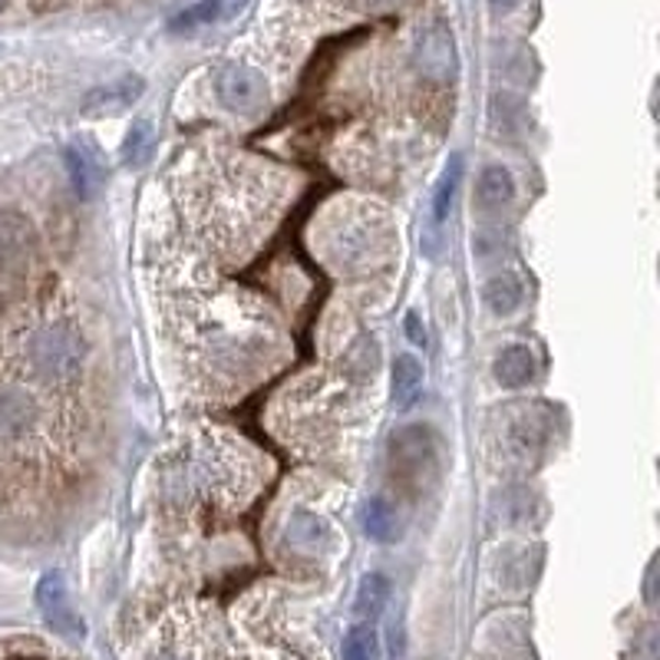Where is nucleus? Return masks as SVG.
<instances>
[{
  "label": "nucleus",
  "mask_w": 660,
  "mask_h": 660,
  "mask_svg": "<svg viewBox=\"0 0 660 660\" xmlns=\"http://www.w3.org/2000/svg\"><path fill=\"white\" fill-rule=\"evenodd\" d=\"M87 357L83 338L70 323H47L31 341V364L44 380H70Z\"/></svg>",
  "instance_id": "nucleus-1"
},
{
  "label": "nucleus",
  "mask_w": 660,
  "mask_h": 660,
  "mask_svg": "<svg viewBox=\"0 0 660 660\" xmlns=\"http://www.w3.org/2000/svg\"><path fill=\"white\" fill-rule=\"evenodd\" d=\"M37 607L47 621V627L67 640H83L87 627L83 617L73 611L70 604V591H67V578L64 571H47L37 584Z\"/></svg>",
  "instance_id": "nucleus-2"
},
{
  "label": "nucleus",
  "mask_w": 660,
  "mask_h": 660,
  "mask_svg": "<svg viewBox=\"0 0 660 660\" xmlns=\"http://www.w3.org/2000/svg\"><path fill=\"white\" fill-rule=\"evenodd\" d=\"M215 93H218V100H221L225 110L241 113V116L261 113L268 106V83H264V77L258 70L244 67V64L225 67L218 73Z\"/></svg>",
  "instance_id": "nucleus-3"
},
{
  "label": "nucleus",
  "mask_w": 660,
  "mask_h": 660,
  "mask_svg": "<svg viewBox=\"0 0 660 660\" xmlns=\"http://www.w3.org/2000/svg\"><path fill=\"white\" fill-rule=\"evenodd\" d=\"M64 162H67V175H70V185L77 192V198L90 202L103 192V182H106V159L103 152L96 149V143H90L87 136L73 139L67 149H64Z\"/></svg>",
  "instance_id": "nucleus-4"
},
{
  "label": "nucleus",
  "mask_w": 660,
  "mask_h": 660,
  "mask_svg": "<svg viewBox=\"0 0 660 660\" xmlns=\"http://www.w3.org/2000/svg\"><path fill=\"white\" fill-rule=\"evenodd\" d=\"M143 93H146V80L136 77V73H126V77H120V80H110V83H103V87H93V90L83 96L80 110L90 113V116H116V113H126L129 106H136V103L143 100Z\"/></svg>",
  "instance_id": "nucleus-5"
},
{
  "label": "nucleus",
  "mask_w": 660,
  "mask_h": 660,
  "mask_svg": "<svg viewBox=\"0 0 660 660\" xmlns=\"http://www.w3.org/2000/svg\"><path fill=\"white\" fill-rule=\"evenodd\" d=\"M417 67L423 77L446 83L456 77V41L446 27H433L417 44Z\"/></svg>",
  "instance_id": "nucleus-6"
},
{
  "label": "nucleus",
  "mask_w": 660,
  "mask_h": 660,
  "mask_svg": "<svg viewBox=\"0 0 660 660\" xmlns=\"http://www.w3.org/2000/svg\"><path fill=\"white\" fill-rule=\"evenodd\" d=\"M37 244V228L24 212L0 208V261H18Z\"/></svg>",
  "instance_id": "nucleus-7"
},
{
  "label": "nucleus",
  "mask_w": 660,
  "mask_h": 660,
  "mask_svg": "<svg viewBox=\"0 0 660 660\" xmlns=\"http://www.w3.org/2000/svg\"><path fill=\"white\" fill-rule=\"evenodd\" d=\"M37 423V403L21 387H0V436H21Z\"/></svg>",
  "instance_id": "nucleus-8"
},
{
  "label": "nucleus",
  "mask_w": 660,
  "mask_h": 660,
  "mask_svg": "<svg viewBox=\"0 0 660 660\" xmlns=\"http://www.w3.org/2000/svg\"><path fill=\"white\" fill-rule=\"evenodd\" d=\"M535 354H532V348H525V344H509V348H502V354L496 357V364H492V374H496V380H499V387H505V390H519V387H528L532 380H535Z\"/></svg>",
  "instance_id": "nucleus-9"
},
{
  "label": "nucleus",
  "mask_w": 660,
  "mask_h": 660,
  "mask_svg": "<svg viewBox=\"0 0 660 660\" xmlns=\"http://www.w3.org/2000/svg\"><path fill=\"white\" fill-rule=\"evenodd\" d=\"M515 195V179L505 166H486L476 185V205L482 212H499Z\"/></svg>",
  "instance_id": "nucleus-10"
},
{
  "label": "nucleus",
  "mask_w": 660,
  "mask_h": 660,
  "mask_svg": "<svg viewBox=\"0 0 660 660\" xmlns=\"http://www.w3.org/2000/svg\"><path fill=\"white\" fill-rule=\"evenodd\" d=\"M364 532L380 545H394L403 535V519L397 505H390L387 499H371L364 505Z\"/></svg>",
  "instance_id": "nucleus-11"
},
{
  "label": "nucleus",
  "mask_w": 660,
  "mask_h": 660,
  "mask_svg": "<svg viewBox=\"0 0 660 660\" xmlns=\"http://www.w3.org/2000/svg\"><path fill=\"white\" fill-rule=\"evenodd\" d=\"M482 297H486V307H489L492 314L505 317V314L519 310V304H522V297H525L522 277L512 274V271H502V274H496V277L486 281Z\"/></svg>",
  "instance_id": "nucleus-12"
},
{
  "label": "nucleus",
  "mask_w": 660,
  "mask_h": 660,
  "mask_svg": "<svg viewBox=\"0 0 660 660\" xmlns=\"http://www.w3.org/2000/svg\"><path fill=\"white\" fill-rule=\"evenodd\" d=\"M423 394V364L413 354H400L394 361V403L410 410Z\"/></svg>",
  "instance_id": "nucleus-13"
},
{
  "label": "nucleus",
  "mask_w": 660,
  "mask_h": 660,
  "mask_svg": "<svg viewBox=\"0 0 660 660\" xmlns=\"http://www.w3.org/2000/svg\"><path fill=\"white\" fill-rule=\"evenodd\" d=\"M152 149H156V129H152V123H146V120L133 123V129L123 139V166H129V169L146 166L152 159Z\"/></svg>",
  "instance_id": "nucleus-14"
},
{
  "label": "nucleus",
  "mask_w": 660,
  "mask_h": 660,
  "mask_svg": "<svg viewBox=\"0 0 660 660\" xmlns=\"http://www.w3.org/2000/svg\"><path fill=\"white\" fill-rule=\"evenodd\" d=\"M387 598H390V581L384 574H367L357 588V601H354V611L364 617V621H374L384 607H387Z\"/></svg>",
  "instance_id": "nucleus-15"
},
{
  "label": "nucleus",
  "mask_w": 660,
  "mask_h": 660,
  "mask_svg": "<svg viewBox=\"0 0 660 660\" xmlns=\"http://www.w3.org/2000/svg\"><path fill=\"white\" fill-rule=\"evenodd\" d=\"M459 179H463V159L453 156L446 172L436 182V192H433V221H446V215L453 208V198H456V189H459Z\"/></svg>",
  "instance_id": "nucleus-16"
},
{
  "label": "nucleus",
  "mask_w": 660,
  "mask_h": 660,
  "mask_svg": "<svg viewBox=\"0 0 660 660\" xmlns=\"http://www.w3.org/2000/svg\"><path fill=\"white\" fill-rule=\"evenodd\" d=\"M341 650H344V660H380V637L371 624H354Z\"/></svg>",
  "instance_id": "nucleus-17"
},
{
  "label": "nucleus",
  "mask_w": 660,
  "mask_h": 660,
  "mask_svg": "<svg viewBox=\"0 0 660 660\" xmlns=\"http://www.w3.org/2000/svg\"><path fill=\"white\" fill-rule=\"evenodd\" d=\"M221 18V0H202V4L182 11L175 21H172V31H192V27H205L212 21Z\"/></svg>",
  "instance_id": "nucleus-18"
},
{
  "label": "nucleus",
  "mask_w": 660,
  "mask_h": 660,
  "mask_svg": "<svg viewBox=\"0 0 660 660\" xmlns=\"http://www.w3.org/2000/svg\"><path fill=\"white\" fill-rule=\"evenodd\" d=\"M300 515H304V525H307V528H300L297 519H291V528H287V532H291V542H294V545H320V542H327V535H330L327 525H323L317 515H307V512H300Z\"/></svg>",
  "instance_id": "nucleus-19"
},
{
  "label": "nucleus",
  "mask_w": 660,
  "mask_h": 660,
  "mask_svg": "<svg viewBox=\"0 0 660 660\" xmlns=\"http://www.w3.org/2000/svg\"><path fill=\"white\" fill-rule=\"evenodd\" d=\"M403 330H407V338H410V344L413 348H426V330H423V323H420V314H407L403 317Z\"/></svg>",
  "instance_id": "nucleus-20"
},
{
  "label": "nucleus",
  "mask_w": 660,
  "mask_h": 660,
  "mask_svg": "<svg viewBox=\"0 0 660 660\" xmlns=\"http://www.w3.org/2000/svg\"><path fill=\"white\" fill-rule=\"evenodd\" d=\"M489 8H492L496 14H505V11L519 8V0H489Z\"/></svg>",
  "instance_id": "nucleus-21"
},
{
  "label": "nucleus",
  "mask_w": 660,
  "mask_h": 660,
  "mask_svg": "<svg viewBox=\"0 0 660 660\" xmlns=\"http://www.w3.org/2000/svg\"><path fill=\"white\" fill-rule=\"evenodd\" d=\"M146 660H185V657H179V653H172V650H156V653L146 657Z\"/></svg>",
  "instance_id": "nucleus-22"
},
{
  "label": "nucleus",
  "mask_w": 660,
  "mask_h": 660,
  "mask_svg": "<svg viewBox=\"0 0 660 660\" xmlns=\"http://www.w3.org/2000/svg\"><path fill=\"white\" fill-rule=\"evenodd\" d=\"M653 574H657V568L650 565V571H647V604H653Z\"/></svg>",
  "instance_id": "nucleus-23"
},
{
  "label": "nucleus",
  "mask_w": 660,
  "mask_h": 660,
  "mask_svg": "<svg viewBox=\"0 0 660 660\" xmlns=\"http://www.w3.org/2000/svg\"><path fill=\"white\" fill-rule=\"evenodd\" d=\"M0 8H4V0H0Z\"/></svg>",
  "instance_id": "nucleus-24"
}]
</instances>
